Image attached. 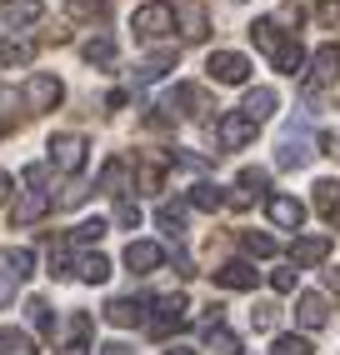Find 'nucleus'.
Segmentation results:
<instances>
[{
	"instance_id": "obj_44",
	"label": "nucleus",
	"mask_w": 340,
	"mask_h": 355,
	"mask_svg": "<svg viewBox=\"0 0 340 355\" xmlns=\"http://www.w3.org/2000/svg\"><path fill=\"white\" fill-rule=\"evenodd\" d=\"M15 300V270H0V305Z\"/></svg>"
},
{
	"instance_id": "obj_28",
	"label": "nucleus",
	"mask_w": 340,
	"mask_h": 355,
	"mask_svg": "<svg viewBox=\"0 0 340 355\" xmlns=\"http://www.w3.org/2000/svg\"><path fill=\"white\" fill-rule=\"evenodd\" d=\"M101 191H105V196H115V200H126V160H110V165H105Z\"/></svg>"
},
{
	"instance_id": "obj_21",
	"label": "nucleus",
	"mask_w": 340,
	"mask_h": 355,
	"mask_svg": "<svg viewBox=\"0 0 340 355\" xmlns=\"http://www.w3.org/2000/svg\"><path fill=\"white\" fill-rule=\"evenodd\" d=\"M105 320L120 325V330H126V325H140V320H145V300H110V305H105Z\"/></svg>"
},
{
	"instance_id": "obj_41",
	"label": "nucleus",
	"mask_w": 340,
	"mask_h": 355,
	"mask_svg": "<svg viewBox=\"0 0 340 355\" xmlns=\"http://www.w3.org/2000/svg\"><path fill=\"white\" fill-rule=\"evenodd\" d=\"M140 191H145V196H155V191H160V165H151V160L140 165Z\"/></svg>"
},
{
	"instance_id": "obj_19",
	"label": "nucleus",
	"mask_w": 340,
	"mask_h": 355,
	"mask_svg": "<svg viewBox=\"0 0 340 355\" xmlns=\"http://www.w3.org/2000/svg\"><path fill=\"white\" fill-rule=\"evenodd\" d=\"M265 185H271V175H265V171H240V191L230 196V205H235V210H246V205L265 191Z\"/></svg>"
},
{
	"instance_id": "obj_13",
	"label": "nucleus",
	"mask_w": 340,
	"mask_h": 355,
	"mask_svg": "<svg viewBox=\"0 0 340 355\" xmlns=\"http://www.w3.org/2000/svg\"><path fill=\"white\" fill-rule=\"evenodd\" d=\"M265 216H271L280 230H300L305 205H300V200H290V196H271V200H265Z\"/></svg>"
},
{
	"instance_id": "obj_26",
	"label": "nucleus",
	"mask_w": 340,
	"mask_h": 355,
	"mask_svg": "<svg viewBox=\"0 0 340 355\" xmlns=\"http://www.w3.org/2000/svg\"><path fill=\"white\" fill-rule=\"evenodd\" d=\"M155 225L170 235V241H180V235H185V210L180 205H160L155 210Z\"/></svg>"
},
{
	"instance_id": "obj_45",
	"label": "nucleus",
	"mask_w": 340,
	"mask_h": 355,
	"mask_svg": "<svg viewBox=\"0 0 340 355\" xmlns=\"http://www.w3.org/2000/svg\"><path fill=\"white\" fill-rule=\"evenodd\" d=\"M275 26H300V6H280L275 10Z\"/></svg>"
},
{
	"instance_id": "obj_22",
	"label": "nucleus",
	"mask_w": 340,
	"mask_h": 355,
	"mask_svg": "<svg viewBox=\"0 0 340 355\" xmlns=\"http://www.w3.org/2000/svg\"><path fill=\"white\" fill-rule=\"evenodd\" d=\"M315 210H321L325 220L340 225V185H335V180H321V185H315Z\"/></svg>"
},
{
	"instance_id": "obj_31",
	"label": "nucleus",
	"mask_w": 340,
	"mask_h": 355,
	"mask_svg": "<svg viewBox=\"0 0 340 355\" xmlns=\"http://www.w3.org/2000/svg\"><path fill=\"white\" fill-rule=\"evenodd\" d=\"M26 311H31V325L40 330V336H56V315H51L45 300H26Z\"/></svg>"
},
{
	"instance_id": "obj_10",
	"label": "nucleus",
	"mask_w": 340,
	"mask_h": 355,
	"mask_svg": "<svg viewBox=\"0 0 340 355\" xmlns=\"http://www.w3.org/2000/svg\"><path fill=\"white\" fill-rule=\"evenodd\" d=\"M215 135H221L226 150H240V146H250V140H255V121H250L246 110H235V115H226V121H221V130H215Z\"/></svg>"
},
{
	"instance_id": "obj_35",
	"label": "nucleus",
	"mask_w": 340,
	"mask_h": 355,
	"mask_svg": "<svg viewBox=\"0 0 340 355\" xmlns=\"http://www.w3.org/2000/svg\"><path fill=\"white\" fill-rule=\"evenodd\" d=\"M275 320H280V311H275L271 300H260L255 311H250V325H255V330H275Z\"/></svg>"
},
{
	"instance_id": "obj_37",
	"label": "nucleus",
	"mask_w": 340,
	"mask_h": 355,
	"mask_svg": "<svg viewBox=\"0 0 340 355\" xmlns=\"http://www.w3.org/2000/svg\"><path fill=\"white\" fill-rule=\"evenodd\" d=\"M271 355H310V340L305 336H280Z\"/></svg>"
},
{
	"instance_id": "obj_18",
	"label": "nucleus",
	"mask_w": 340,
	"mask_h": 355,
	"mask_svg": "<svg viewBox=\"0 0 340 355\" xmlns=\"http://www.w3.org/2000/svg\"><path fill=\"white\" fill-rule=\"evenodd\" d=\"M275 105H280V101H275V90H271V85H255L250 96H246V105H240V110H246L250 121L260 125V121H271V115H275Z\"/></svg>"
},
{
	"instance_id": "obj_3",
	"label": "nucleus",
	"mask_w": 340,
	"mask_h": 355,
	"mask_svg": "<svg viewBox=\"0 0 340 355\" xmlns=\"http://www.w3.org/2000/svg\"><path fill=\"white\" fill-rule=\"evenodd\" d=\"M310 155H315V135L305 125H285L280 150H275V165H280V171H300V165H310Z\"/></svg>"
},
{
	"instance_id": "obj_5",
	"label": "nucleus",
	"mask_w": 340,
	"mask_h": 355,
	"mask_svg": "<svg viewBox=\"0 0 340 355\" xmlns=\"http://www.w3.org/2000/svg\"><path fill=\"white\" fill-rule=\"evenodd\" d=\"M335 76H340V45H321L315 65H310V80H305V101H315L325 85H335Z\"/></svg>"
},
{
	"instance_id": "obj_11",
	"label": "nucleus",
	"mask_w": 340,
	"mask_h": 355,
	"mask_svg": "<svg viewBox=\"0 0 340 355\" xmlns=\"http://www.w3.org/2000/svg\"><path fill=\"white\" fill-rule=\"evenodd\" d=\"M126 266H130L135 275H151V270L165 266V250H160L155 241H130V245H126Z\"/></svg>"
},
{
	"instance_id": "obj_27",
	"label": "nucleus",
	"mask_w": 340,
	"mask_h": 355,
	"mask_svg": "<svg viewBox=\"0 0 340 355\" xmlns=\"http://www.w3.org/2000/svg\"><path fill=\"white\" fill-rule=\"evenodd\" d=\"M170 65H176V51H155L151 60H145V65L135 70V80H140V85H145V80H160V76H165Z\"/></svg>"
},
{
	"instance_id": "obj_42",
	"label": "nucleus",
	"mask_w": 340,
	"mask_h": 355,
	"mask_svg": "<svg viewBox=\"0 0 340 355\" xmlns=\"http://www.w3.org/2000/svg\"><path fill=\"white\" fill-rule=\"evenodd\" d=\"M271 291L275 295H290V291H296V270H271Z\"/></svg>"
},
{
	"instance_id": "obj_14",
	"label": "nucleus",
	"mask_w": 340,
	"mask_h": 355,
	"mask_svg": "<svg viewBox=\"0 0 340 355\" xmlns=\"http://www.w3.org/2000/svg\"><path fill=\"white\" fill-rule=\"evenodd\" d=\"M165 110H180V115H201L210 110V101H205V90H196V85H176L170 90V101H165Z\"/></svg>"
},
{
	"instance_id": "obj_51",
	"label": "nucleus",
	"mask_w": 340,
	"mask_h": 355,
	"mask_svg": "<svg viewBox=\"0 0 340 355\" xmlns=\"http://www.w3.org/2000/svg\"><path fill=\"white\" fill-rule=\"evenodd\" d=\"M165 355H196V350H190V345H170Z\"/></svg>"
},
{
	"instance_id": "obj_38",
	"label": "nucleus",
	"mask_w": 340,
	"mask_h": 355,
	"mask_svg": "<svg viewBox=\"0 0 340 355\" xmlns=\"http://www.w3.org/2000/svg\"><path fill=\"white\" fill-rule=\"evenodd\" d=\"M240 245H246L250 255H275V241H271V235H260V230H246V241H240Z\"/></svg>"
},
{
	"instance_id": "obj_24",
	"label": "nucleus",
	"mask_w": 340,
	"mask_h": 355,
	"mask_svg": "<svg viewBox=\"0 0 340 355\" xmlns=\"http://www.w3.org/2000/svg\"><path fill=\"white\" fill-rule=\"evenodd\" d=\"M31 55H35V40H0V65H31Z\"/></svg>"
},
{
	"instance_id": "obj_6",
	"label": "nucleus",
	"mask_w": 340,
	"mask_h": 355,
	"mask_svg": "<svg viewBox=\"0 0 340 355\" xmlns=\"http://www.w3.org/2000/svg\"><path fill=\"white\" fill-rule=\"evenodd\" d=\"M205 70H210V80H221V85H246L250 80V60L240 51H215L205 60Z\"/></svg>"
},
{
	"instance_id": "obj_33",
	"label": "nucleus",
	"mask_w": 340,
	"mask_h": 355,
	"mask_svg": "<svg viewBox=\"0 0 340 355\" xmlns=\"http://www.w3.org/2000/svg\"><path fill=\"white\" fill-rule=\"evenodd\" d=\"M105 230H110V225H105L101 216H95V220H80V225H76V235H70V241H76V245H90V241H101Z\"/></svg>"
},
{
	"instance_id": "obj_1",
	"label": "nucleus",
	"mask_w": 340,
	"mask_h": 355,
	"mask_svg": "<svg viewBox=\"0 0 340 355\" xmlns=\"http://www.w3.org/2000/svg\"><path fill=\"white\" fill-rule=\"evenodd\" d=\"M250 40H255L260 51H265V55L275 60V70H285V76H296V70L305 65V51H300V45L290 40V35H285L280 26H275V15L255 20V26H250Z\"/></svg>"
},
{
	"instance_id": "obj_9",
	"label": "nucleus",
	"mask_w": 340,
	"mask_h": 355,
	"mask_svg": "<svg viewBox=\"0 0 340 355\" xmlns=\"http://www.w3.org/2000/svg\"><path fill=\"white\" fill-rule=\"evenodd\" d=\"M185 311H190L185 295H160L155 300V315H151V330H155V336H170L176 325H185Z\"/></svg>"
},
{
	"instance_id": "obj_12",
	"label": "nucleus",
	"mask_w": 340,
	"mask_h": 355,
	"mask_svg": "<svg viewBox=\"0 0 340 355\" xmlns=\"http://www.w3.org/2000/svg\"><path fill=\"white\" fill-rule=\"evenodd\" d=\"M296 320H300L305 330H321V325L330 320V300H325L321 291H305V295L296 300Z\"/></svg>"
},
{
	"instance_id": "obj_2",
	"label": "nucleus",
	"mask_w": 340,
	"mask_h": 355,
	"mask_svg": "<svg viewBox=\"0 0 340 355\" xmlns=\"http://www.w3.org/2000/svg\"><path fill=\"white\" fill-rule=\"evenodd\" d=\"M26 185H31V191L10 205V220H15V225H31V220H40L45 210H51V196H45V165H31V171H26Z\"/></svg>"
},
{
	"instance_id": "obj_34",
	"label": "nucleus",
	"mask_w": 340,
	"mask_h": 355,
	"mask_svg": "<svg viewBox=\"0 0 340 355\" xmlns=\"http://www.w3.org/2000/svg\"><path fill=\"white\" fill-rule=\"evenodd\" d=\"M210 350H215V355H240V340L230 336V330H221V325H210Z\"/></svg>"
},
{
	"instance_id": "obj_16",
	"label": "nucleus",
	"mask_w": 340,
	"mask_h": 355,
	"mask_svg": "<svg viewBox=\"0 0 340 355\" xmlns=\"http://www.w3.org/2000/svg\"><path fill=\"white\" fill-rule=\"evenodd\" d=\"M215 286H226V291H255V270L246 266V260H226V266L215 270Z\"/></svg>"
},
{
	"instance_id": "obj_48",
	"label": "nucleus",
	"mask_w": 340,
	"mask_h": 355,
	"mask_svg": "<svg viewBox=\"0 0 340 355\" xmlns=\"http://www.w3.org/2000/svg\"><path fill=\"white\" fill-rule=\"evenodd\" d=\"M325 286H330V291H340V266H330V270H325Z\"/></svg>"
},
{
	"instance_id": "obj_23",
	"label": "nucleus",
	"mask_w": 340,
	"mask_h": 355,
	"mask_svg": "<svg viewBox=\"0 0 340 355\" xmlns=\"http://www.w3.org/2000/svg\"><path fill=\"white\" fill-rule=\"evenodd\" d=\"M0 355H40V350H35V340L26 336V330L0 325Z\"/></svg>"
},
{
	"instance_id": "obj_49",
	"label": "nucleus",
	"mask_w": 340,
	"mask_h": 355,
	"mask_svg": "<svg viewBox=\"0 0 340 355\" xmlns=\"http://www.w3.org/2000/svg\"><path fill=\"white\" fill-rule=\"evenodd\" d=\"M56 355H85V345H80V340H70V345H65V350H56Z\"/></svg>"
},
{
	"instance_id": "obj_17",
	"label": "nucleus",
	"mask_w": 340,
	"mask_h": 355,
	"mask_svg": "<svg viewBox=\"0 0 340 355\" xmlns=\"http://www.w3.org/2000/svg\"><path fill=\"white\" fill-rule=\"evenodd\" d=\"M325 255H330V241H325V235H305V241L290 245V260H296V266H321Z\"/></svg>"
},
{
	"instance_id": "obj_20",
	"label": "nucleus",
	"mask_w": 340,
	"mask_h": 355,
	"mask_svg": "<svg viewBox=\"0 0 340 355\" xmlns=\"http://www.w3.org/2000/svg\"><path fill=\"white\" fill-rule=\"evenodd\" d=\"M0 20H6V26H35L40 0H6V6H0Z\"/></svg>"
},
{
	"instance_id": "obj_36",
	"label": "nucleus",
	"mask_w": 340,
	"mask_h": 355,
	"mask_svg": "<svg viewBox=\"0 0 340 355\" xmlns=\"http://www.w3.org/2000/svg\"><path fill=\"white\" fill-rule=\"evenodd\" d=\"M10 270H15V280H26V275L35 270V255H31L26 245H15V250H10Z\"/></svg>"
},
{
	"instance_id": "obj_32",
	"label": "nucleus",
	"mask_w": 340,
	"mask_h": 355,
	"mask_svg": "<svg viewBox=\"0 0 340 355\" xmlns=\"http://www.w3.org/2000/svg\"><path fill=\"white\" fill-rule=\"evenodd\" d=\"M65 6H70V15H80V20H101L110 10V0H65Z\"/></svg>"
},
{
	"instance_id": "obj_40",
	"label": "nucleus",
	"mask_w": 340,
	"mask_h": 355,
	"mask_svg": "<svg viewBox=\"0 0 340 355\" xmlns=\"http://www.w3.org/2000/svg\"><path fill=\"white\" fill-rule=\"evenodd\" d=\"M115 220L126 225V230H135V225H140V205H135V200H120V205H115Z\"/></svg>"
},
{
	"instance_id": "obj_30",
	"label": "nucleus",
	"mask_w": 340,
	"mask_h": 355,
	"mask_svg": "<svg viewBox=\"0 0 340 355\" xmlns=\"http://www.w3.org/2000/svg\"><path fill=\"white\" fill-rule=\"evenodd\" d=\"M85 60H90V65H110V60H115V40H110V35L85 40Z\"/></svg>"
},
{
	"instance_id": "obj_4",
	"label": "nucleus",
	"mask_w": 340,
	"mask_h": 355,
	"mask_svg": "<svg viewBox=\"0 0 340 355\" xmlns=\"http://www.w3.org/2000/svg\"><path fill=\"white\" fill-rule=\"evenodd\" d=\"M130 26H135L140 40H160L170 26H176V10H170L165 0H151V6H140V10L130 15Z\"/></svg>"
},
{
	"instance_id": "obj_29",
	"label": "nucleus",
	"mask_w": 340,
	"mask_h": 355,
	"mask_svg": "<svg viewBox=\"0 0 340 355\" xmlns=\"http://www.w3.org/2000/svg\"><path fill=\"white\" fill-rule=\"evenodd\" d=\"M76 270H80V280H90V286H101V280L110 275V260H105L101 250H95V255H80V266H76Z\"/></svg>"
},
{
	"instance_id": "obj_25",
	"label": "nucleus",
	"mask_w": 340,
	"mask_h": 355,
	"mask_svg": "<svg viewBox=\"0 0 340 355\" xmlns=\"http://www.w3.org/2000/svg\"><path fill=\"white\" fill-rule=\"evenodd\" d=\"M190 205H196V210H221V205H226V196H221V185L201 180V185H190Z\"/></svg>"
},
{
	"instance_id": "obj_46",
	"label": "nucleus",
	"mask_w": 340,
	"mask_h": 355,
	"mask_svg": "<svg viewBox=\"0 0 340 355\" xmlns=\"http://www.w3.org/2000/svg\"><path fill=\"white\" fill-rule=\"evenodd\" d=\"M70 336L85 340V336H90V315H70Z\"/></svg>"
},
{
	"instance_id": "obj_7",
	"label": "nucleus",
	"mask_w": 340,
	"mask_h": 355,
	"mask_svg": "<svg viewBox=\"0 0 340 355\" xmlns=\"http://www.w3.org/2000/svg\"><path fill=\"white\" fill-rule=\"evenodd\" d=\"M51 165L76 175L80 165H85V135H56V140H51Z\"/></svg>"
},
{
	"instance_id": "obj_39",
	"label": "nucleus",
	"mask_w": 340,
	"mask_h": 355,
	"mask_svg": "<svg viewBox=\"0 0 340 355\" xmlns=\"http://www.w3.org/2000/svg\"><path fill=\"white\" fill-rule=\"evenodd\" d=\"M315 20H321V26H340V0H321V6H315Z\"/></svg>"
},
{
	"instance_id": "obj_47",
	"label": "nucleus",
	"mask_w": 340,
	"mask_h": 355,
	"mask_svg": "<svg viewBox=\"0 0 340 355\" xmlns=\"http://www.w3.org/2000/svg\"><path fill=\"white\" fill-rule=\"evenodd\" d=\"M101 355H130V345H126V340H110V345H105Z\"/></svg>"
},
{
	"instance_id": "obj_43",
	"label": "nucleus",
	"mask_w": 340,
	"mask_h": 355,
	"mask_svg": "<svg viewBox=\"0 0 340 355\" xmlns=\"http://www.w3.org/2000/svg\"><path fill=\"white\" fill-rule=\"evenodd\" d=\"M85 196H90V185H85V180H70V185H65V196H60V205H80Z\"/></svg>"
},
{
	"instance_id": "obj_8",
	"label": "nucleus",
	"mask_w": 340,
	"mask_h": 355,
	"mask_svg": "<svg viewBox=\"0 0 340 355\" xmlns=\"http://www.w3.org/2000/svg\"><path fill=\"white\" fill-rule=\"evenodd\" d=\"M60 80L56 76H31V85H26V105H31V115H40V110H56L60 105Z\"/></svg>"
},
{
	"instance_id": "obj_50",
	"label": "nucleus",
	"mask_w": 340,
	"mask_h": 355,
	"mask_svg": "<svg viewBox=\"0 0 340 355\" xmlns=\"http://www.w3.org/2000/svg\"><path fill=\"white\" fill-rule=\"evenodd\" d=\"M6 196H10V175H6V171H0V200H6Z\"/></svg>"
},
{
	"instance_id": "obj_15",
	"label": "nucleus",
	"mask_w": 340,
	"mask_h": 355,
	"mask_svg": "<svg viewBox=\"0 0 340 355\" xmlns=\"http://www.w3.org/2000/svg\"><path fill=\"white\" fill-rule=\"evenodd\" d=\"M176 15H180V31H185V40H205V35H210V15H205V6L185 0V6H176Z\"/></svg>"
}]
</instances>
